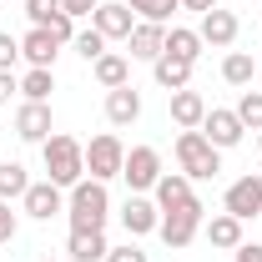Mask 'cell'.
Masks as SVG:
<instances>
[{"label": "cell", "instance_id": "6da1fadb", "mask_svg": "<svg viewBox=\"0 0 262 262\" xmlns=\"http://www.w3.org/2000/svg\"><path fill=\"white\" fill-rule=\"evenodd\" d=\"M66 217H71V232H106V217H111V192L96 177H81L71 192H66Z\"/></svg>", "mask_w": 262, "mask_h": 262}, {"label": "cell", "instance_id": "7a4b0ae2", "mask_svg": "<svg viewBox=\"0 0 262 262\" xmlns=\"http://www.w3.org/2000/svg\"><path fill=\"white\" fill-rule=\"evenodd\" d=\"M40 157H46V177H51L56 187H66V192L86 177V146H81L76 136H66V131H51V136L40 141Z\"/></svg>", "mask_w": 262, "mask_h": 262}, {"label": "cell", "instance_id": "3957f363", "mask_svg": "<svg viewBox=\"0 0 262 262\" xmlns=\"http://www.w3.org/2000/svg\"><path fill=\"white\" fill-rule=\"evenodd\" d=\"M177 166H182V177H192V182H212V177L222 171V151H217L202 131H182V136H177Z\"/></svg>", "mask_w": 262, "mask_h": 262}, {"label": "cell", "instance_id": "277c9868", "mask_svg": "<svg viewBox=\"0 0 262 262\" xmlns=\"http://www.w3.org/2000/svg\"><path fill=\"white\" fill-rule=\"evenodd\" d=\"M202 222H207V207H202V202H187V207H177V212H162V242L166 247H177V252H182V247H192L196 242V232H202Z\"/></svg>", "mask_w": 262, "mask_h": 262}, {"label": "cell", "instance_id": "5b68a950", "mask_svg": "<svg viewBox=\"0 0 262 262\" xmlns=\"http://www.w3.org/2000/svg\"><path fill=\"white\" fill-rule=\"evenodd\" d=\"M121 162H126V146H121V136H116V131L91 136V146H86V177L111 182V177H121Z\"/></svg>", "mask_w": 262, "mask_h": 262}, {"label": "cell", "instance_id": "8992f818", "mask_svg": "<svg viewBox=\"0 0 262 262\" xmlns=\"http://www.w3.org/2000/svg\"><path fill=\"white\" fill-rule=\"evenodd\" d=\"M162 177V151L157 146H131L126 162H121V182L131 187V196H146Z\"/></svg>", "mask_w": 262, "mask_h": 262}, {"label": "cell", "instance_id": "52a82bcc", "mask_svg": "<svg viewBox=\"0 0 262 262\" xmlns=\"http://www.w3.org/2000/svg\"><path fill=\"white\" fill-rule=\"evenodd\" d=\"M20 207H26V217H35V222H51V217L66 212V187H56L51 177L46 182H31L26 196H20Z\"/></svg>", "mask_w": 262, "mask_h": 262}, {"label": "cell", "instance_id": "ba28073f", "mask_svg": "<svg viewBox=\"0 0 262 262\" xmlns=\"http://www.w3.org/2000/svg\"><path fill=\"white\" fill-rule=\"evenodd\" d=\"M222 212H232L237 222H252L262 217V177H237L222 196Z\"/></svg>", "mask_w": 262, "mask_h": 262}, {"label": "cell", "instance_id": "9c48e42d", "mask_svg": "<svg viewBox=\"0 0 262 262\" xmlns=\"http://www.w3.org/2000/svg\"><path fill=\"white\" fill-rule=\"evenodd\" d=\"M202 136L217 146V151H227V146H237L242 136H247V126L237 121V111H222V106H207V121H202Z\"/></svg>", "mask_w": 262, "mask_h": 262}, {"label": "cell", "instance_id": "30bf717a", "mask_svg": "<svg viewBox=\"0 0 262 262\" xmlns=\"http://www.w3.org/2000/svg\"><path fill=\"white\" fill-rule=\"evenodd\" d=\"M91 26H96L106 40H126L131 26H136V15H131V5L126 0H101L96 5V15H91Z\"/></svg>", "mask_w": 262, "mask_h": 262}, {"label": "cell", "instance_id": "8fae6325", "mask_svg": "<svg viewBox=\"0 0 262 262\" xmlns=\"http://www.w3.org/2000/svg\"><path fill=\"white\" fill-rule=\"evenodd\" d=\"M121 227L126 237H146V232L162 227V207L151 202V196H126V207H121Z\"/></svg>", "mask_w": 262, "mask_h": 262}, {"label": "cell", "instance_id": "7c38bea8", "mask_svg": "<svg viewBox=\"0 0 262 262\" xmlns=\"http://www.w3.org/2000/svg\"><path fill=\"white\" fill-rule=\"evenodd\" d=\"M126 51H131V61H157L166 51V26H157V20H136L126 35Z\"/></svg>", "mask_w": 262, "mask_h": 262}, {"label": "cell", "instance_id": "4fadbf2b", "mask_svg": "<svg viewBox=\"0 0 262 262\" xmlns=\"http://www.w3.org/2000/svg\"><path fill=\"white\" fill-rule=\"evenodd\" d=\"M15 136H20V141H46V136H51V101H20V111H15Z\"/></svg>", "mask_w": 262, "mask_h": 262}, {"label": "cell", "instance_id": "5bb4252c", "mask_svg": "<svg viewBox=\"0 0 262 262\" xmlns=\"http://www.w3.org/2000/svg\"><path fill=\"white\" fill-rule=\"evenodd\" d=\"M192 177H182V171H162L157 177V187H151V202L162 207V212H177V207H187L192 202Z\"/></svg>", "mask_w": 262, "mask_h": 262}, {"label": "cell", "instance_id": "9a60e30c", "mask_svg": "<svg viewBox=\"0 0 262 262\" xmlns=\"http://www.w3.org/2000/svg\"><path fill=\"white\" fill-rule=\"evenodd\" d=\"M196 35H202V46H217V51H227L232 40H237V15L217 5V10H207V15H202Z\"/></svg>", "mask_w": 262, "mask_h": 262}, {"label": "cell", "instance_id": "2e32d148", "mask_svg": "<svg viewBox=\"0 0 262 262\" xmlns=\"http://www.w3.org/2000/svg\"><path fill=\"white\" fill-rule=\"evenodd\" d=\"M56 56H61V40L51 31H40V26H31V31L20 35V61H31V66H56Z\"/></svg>", "mask_w": 262, "mask_h": 262}, {"label": "cell", "instance_id": "e0dca14e", "mask_svg": "<svg viewBox=\"0 0 262 262\" xmlns=\"http://www.w3.org/2000/svg\"><path fill=\"white\" fill-rule=\"evenodd\" d=\"M171 121H177L182 131H202V121H207V101H202V91H192V86L171 91Z\"/></svg>", "mask_w": 262, "mask_h": 262}, {"label": "cell", "instance_id": "ac0fdd59", "mask_svg": "<svg viewBox=\"0 0 262 262\" xmlns=\"http://www.w3.org/2000/svg\"><path fill=\"white\" fill-rule=\"evenodd\" d=\"M136 116H141V91H136V86L106 91V121H111V126H131Z\"/></svg>", "mask_w": 262, "mask_h": 262}, {"label": "cell", "instance_id": "d6986e66", "mask_svg": "<svg viewBox=\"0 0 262 262\" xmlns=\"http://www.w3.org/2000/svg\"><path fill=\"white\" fill-rule=\"evenodd\" d=\"M151 71H157V86H162L166 96H171V91H182V86H192V61H182V56H157V61H151Z\"/></svg>", "mask_w": 262, "mask_h": 262}, {"label": "cell", "instance_id": "ffe728a7", "mask_svg": "<svg viewBox=\"0 0 262 262\" xmlns=\"http://www.w3.org/2000/svg\"><path fill=\"white\" fill-rule=\"evenodd\" d=\"M202 237H207L212 247L232 252V247H242V222H237L232 212H217V217H207V222H202Z\"/></svg>", "mask_w": 262, "mask_h": 262}, {"label": "cell", "instance_id": "44dd1931", "mask_svg": "<svg viewBox=\"0 0 262 262\" xmlns=\"http://www.w3.org/2000/svg\"><path fill=\"white\" fill-rule=\"evenodd\" d=\"M106 232H71L66 237V257L71 262H106Z\"/></svg>", "mask_w": 262, "mask_h": 262}, {"label": "cell", "instance_id": "7402d4cb", "mask_svg": "<svg viewBox=\"0 0 262 262\" xmlns=\"http://www.w3.org/2000/svg\"><path fill=\"white\" fill-rule=\"evenodd\" d=\"M91 76H96L106 91H116V86H131V61H126V56H116V51H106L101 61H91Z\"/></svg>", "mask_w": 262, "mask_h": 262}, {"label": "cell", "instance_id": "603a6c76", "mask_svg": "<svg viewBox=\"0 0 262 262\" xmlns=\"http://www.w3.org/2000/svg\"><path fill=\"white\" fill-rule=\"evenodd\" d=\"M252 76H257V56L252 51H232L222 61V81L227 86H252Z\"/></svg>", "mask_w": 262, "mask_h": 262}, {"label": "cell", "instance_id": "cb8c5ba5", "mask_svg": "<svg viewBox=\"0 0 262 262\" xmlns=\"http://www.w3.org/2000/svg\"><path fill=\"white\" fill-rule=\"evenodd\" d=\"M51 91H56V71L31 66V71L20 76V96H26V101H51Z\"/></svg>", "mask_w": 262, "mask_h": 262}, {"label": "cell", "instance_id": "d4e9b609", "mask_svg": "<svg viewBox=\"0 0 262 262\" xmlns=\"http://www.w3.org/2000/svg\"><path fill=\"white\" fill-rule=\"evenodd\" d=\"M166 56H182V61L196 66V56H202V35L187 31V26H171V31H166Z\"/></svg>", "mask_w": 262, "mask_h": 262}, {"label": "cell", "instance_id": "484cf974", "mask_svg": "<svg viewBox=\"0 0 262 262\" xmlns=\"http://www.w3.org/2000/svg\"><path fill=\"white\" fill-rule=\"evenodd\" d=\"M126 5L136 20H157V26L171 20V10H182V0H126Z\"/></svg>", "mask_w": 262, "mask_h": 262}, {"label": "cell", "instance_id": "4316f807", "mask_svg": "<svg viewBox=\"0 0 262 262\" xmlns=\"http://www.w3.org/2000/svg\"><path fill=\"white\" fill-rule=\"evenodd\" d=\"M31 187V177H26V166L20 162H0V196L5 202H15V196H26Z\"/></svg>", "mask_w": 262, "mask_h": 262}, {"label": "cell", "instance_id": "83f0119b", "mask_svg": "<svg viewBox=\"0 0 262 262\" xmlns=\"http://www.w3.org/2000/svg\"><path fill=\"white\" fill-rule=\"evenodd\" d=\"M71 46L81 51V61L91 66V61H101V56H106V46H111V40H106V35L91 26V31H76V40H71Z\"/></svg>", "mask_w": 262, "mask_h": 262}, {"label": "cell", "instance_id": "f1b7e54d", "mask_svg": "<svg viewBox=\"0 0 262 262\" xmlns=\"http://www.w3.org/2000/svg\"><path fill=\"white\" fill-rule=\"evenodd\" d=\"M232 111H237V121L247 131H262V91H242V101H237Z\"/></svg>", "mask_w": 262, "mask_h": 262}, {"label": "cell", "instance_id": "f546056e", "mask_svg": "<svg viewBox=\"0 0 262 262\" xmlns=\"http://www.w3.org/2000/svg\"><path fill=\"white\" fill-rule=\"evenodd\" d=\"M26 15H31V26H40V31H46L56 15H66V10H61V0H26Z\"/></svg>", "mask_w": 262, "mask_h": 262}, {"label": "cell", "instance_id": "4dcf8cb0", "mask_svg": "<svg viewBox=\"0 0 262 262\" xmlns=\"http://www.w3.org/2000/svg\"><path fill=\"white\" fill-rule=\"evenodd\" d=\"M15 232H20V217H15V212H10V202L0 196V247H5V242H15Z\"/></svg>", "mask_w": 262, "mask_h": 262}, {"label": "cell", "instance_id": "1f68e13d", "mask_svg": "<svg viewBox=\"0 0 262 262\" xmlns=\"http://www.w3.org/2000/svg\"><path fill=\"white\" fill-rule=\"evenodd\" d=\"M15 61H20V40L10 31H0V71H15Z\"/></svg>", "mask_w": 262, "mask_h": 262}, {"label": "cell", "instance_id": "d6a6232c", "mask_svg": "<svg viewBox=\"0 0 262 262\" xmlns=\"http://www.w3.org/2000/svg\"><path fill=\"white\" fill-rule=\"evenodd\" d=\"M106 262H151V257H146V252L136 247V237H131L126 247H111V252H106Z\"/></svg>", "mask_w": 262, "mask_h": 262}, {"label": "cell", "instance_id": "836d02e7", "mask_svg": "<svg viewBox=\"0 0 262 262\" xmlns=\"http://www.w3.org/2000/svg\"><path fill=\"white\" fill-rule=\"evenodd\" d=\"M46 31L56 35V40H61V46H71V40H76V20H71V15H56V20H51V26H46Z\"/></svg>", "mask_w": 262, "mask_h": 262}, {"label": "cell", "instance_id": "e575fe53", "mask_svg": "<svg viewBox=\"0 0 262 262\" xmlns=\"http://www.w3.org/2000/svg\"><path fill=\"white\" fill-rule=\"evenodd\" d=\"M96 5H101V0H61V10L71 15V20H81V15H96Z\"/></svg>", "mask_w": 262, "mask_h": 262}, {"label": "cell", "instance_id": "d590c367", "mask_svg": "<svg viewBox=\"0 0 262 262\" xmlns=\"http://www.w3.org/2000/svg\"><path fill=\"white\" fill-rule=\"evenodd\" d=\"M15 91H20V76H15V71H0V106H10Z\"/></svg>", "mask_w": 262, "mask_h": 262}, {"label": "cell", "instance_id": "8d00e7d4", "mask_svg": "<svg viewBox=\"0 0 262 262\" xmlns=\"http://www.w3.org/2000/svg\"><path fill=\"white\" fill-rule=\"evenodd\" d=\"M232 262H262V247L257 242H242V247H232Z\"/></svg>", "mask_w": 262, "mask_h": 262}, {"label": "cell", "instance_id": "74e56055", "mask_svg": "<svg viewBox=\"0 0 262 262\" xmlns=\"http://www.w3.org/2000/svg\"><path fill=\"white\" fill-rule=\"evenodd\" d=\"M182 10H196V15H207V10H217V0H182Z\"/></svg>", "mask_w": 262, "mask_h": 262}, {"label": "cell", "instance_id": "f35d334b", "mask_svg": "<svg viewBox=\"0 0 262 262\" xmlns=\"http://www.w3.org/2000/svg\"><path fill=\"white\" fill-rule=\"evenodd\" d=\"M257 146H262V131H257Z\"/></svg>", "mask_w": 262, "mask_h": 262}, {"label": "cell", "instance_id": "ab89813d", "mask_svg": "<svg viewBox=\"0 0 262 262\" xmlns=\"http://www.w3.org/2000/svg\"><path fill=\"white\" fill-rule=\"evenodd\" d=\"M40 262H51V257H40Z\"/></svg>", "mask_w": 262, "mask_h": 262}, {"label": "cell", "instance_id": "60d3db41", "mask_svg": "<svg viewBox=\"0 0 262 262\" xmlns=\"http://www.w3.org/2000/svg\"><path fill=\"white\" fill-rule=\"evenodd\" d=\"M257 15H262V10H257Z\"/></svg>", "mask_w": 262, "mask_h": 262}]
</instances>
